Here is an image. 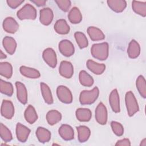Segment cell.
I'll return each mask as SVG.
<instances>
[{"label": "cell", "mask_w": 146, "mask_h": 146, "mask_svg": "<svg viewBox=\"0 0 146 146\" xmlns=\"http://www.w3.org/2000/svg\"><path fill=\"white\" fill-rule=\"evenodd\" d=\"M91 53L94 58L100 60H106L109 54V45L107 42L94 44L91 48Z\"/></svg>", "instance_id": "obj_1"}, {"label": "cell", "mask_w": 146, "mask_h": 146, "mask_svg": "<svg viewBox=\"0 0 146 146\" xmlns=\"http://www.w3.org/2000/svg\"><path fill=\"white\" fill-rule=\"evenodd\" d=\"M99 90L98 87H95L91 90H83L79 96V102L82 105H89L94 103L98 99Z\"/></svg>", "instance_id": "obj_2"}, {"label": "cell", "mask_w": 146, "mask_h": 146, "mask_svg": "<svg viewBox=\"0 0 146 146\" xmlns=\"http://www.w3.org/2000/svg\"><path fill=\"white\" fill-rule=\"evenodd\" d=\"M125 106L128 115L131 117L139 111V107L133 93L129 91L125 94Z\"/></svg>", "instance_id": "obj_3"}, {"label": "cell", "mask_w": 146, "mask_h": 146, "mask_svg": "<svg viewBox=\"0 0 146 146\" xmlns=\"http://www.w3.org/2000/svg\"><path fill=\"white\" fill-rule=\"evenodd\" d=\"M36 10L35 8L29 3L25 5L17 13V16L20 20H34L36 18Z\"/></svg>", "instance_id": "obj_4"}, {"label": "cell", "mask_w": 146, "mask_h": 146, "mask_svg": "<svg viewBox=\"0 0 146 146\" xmlns=\"http://www.w3.org/2000/svg\"><path fill=\"white\" fill-rule=\"evenodd\" d=\"M56 95L59 100L65 104L71 103L73 100L70 89L64 86H59L56 88Z\"/></svg>", "instance_id": "obj_5"}, {"label": "cell", "mask_w": 146, "mask_h": 146, "mask_svg": "<svg viewBox=\"0 0 146 146\" xmlns=\"http://www.w3.org/2000/svg\"><path fill=\"white\" fill-rule=\"evenodd\" d=\"M95 117L96 121L101 124L104 125L107 121V110L106 106L102 102L99 103L95 109Z\"/></svg>", "instance_id": "obj_6"}, {"label": "cell", "mask_w": 146, "mask_h": 146, "mask_svg": "<svg viewBox=\"0 0 146 146\" xmlns=\"http://www.w3.org/2000/svg\"><path fill=\"white\" fill-rule=\"evenodd\" d=\"M42 57L44 61L51 68H55L57 64V57L55 51L50 47L46 48L43 53Z\"/></svg>", "instance_id": "obj_7"}, {"label": "cell", "mask_w": 146, "mask_h": 146, "mask_svg": "<svg viewBox=\"0 0 146 146\" xmlns=\"http://www.w3.org/2000/svg\"><path fill=\"white\" fill-rule=\"evenodd\" d=\"M59 50L60 53L66 56H72L75 52V48L72 43L67 39H63L59 43Z\"/></svg>", "instance_id": "obj_8"}, {"label": "cell", "mask_w": 146, "mask_h": 146, "mask_svg": "<svg viewBox=\"0 0 146 146\" xmlns=\"http://www.w3.org/2000/svg\"><path fill=\"white\" fill-rule=\"evenodd\" d=\"M14 107L13 103L8 100H3L1 108V115L7 119H11L14 115Z\"/></svg>", "instance_id": "obj_9"}, {"label": "cell", "mask_w": 146, "mask_h": 146, "mask_svg": "<svg viewBox=\"0 0 146 146\" xmlns=\"http://www.w3.org/2000/svg\"><path fill=\"white\" fill-rule=\"evenodd\" d=\"M60 75L67 79L71 78L74 74V67L70 62L63 60L60 62L59 68Z\"/></svg>", "instance_id": "obj_10"}, {"label": "cell", "mask_w": 146, "mask_h": 146, "mask_svg": "<svg viewBox=\"0 0 146 146\" xmlns=\"http://www.w3.org/2000/svg\"><path fill=\"white\" fill-rule=\"evenodd\" d=\"M16 136L19 141L25 143L28 139V137L31 132V130L26 126L18 123L16 125Z\"/></svg>", "instance_id": "obj_11"}, {"label": "cell", "mask_w": 146, "mask_h": 146, "mask_svg": "<svg viewBox=\"0 0 146 146\" xmlns=\"http://www.w3.org/2000/svg\"><path fill=\"white\" fill-rule=\"evenodd\" d=\"M53 18V11L50 8L44 7L39 11V21L43 25H49L52 22Z\"/></svg>", "instance_id": "obj_12"}, {"label": "cell", "mask_w": 146, "mask_h": 146, "mask_svg": "<svg viewBox=\"0 0 146 146\" xmlns=\"http://www.w3.org/2000/svg\"><path fill=\"white\" fill-rule=\"evenodd\" d=\"M2 26L3 30L10 34H14L19 29V24L11 17H8L4 19Z\"/></svg>", "instance_id": "obj_13"}, {"label": "cell", "mask_w": 146, "mask_h": 146, "mask_svg": "<svg viewBox=\"0 0 146 146\" xmlns=\"http://www.w3.org/2000/svg\"><path fill=\"white\" fill-rule=\"evenodd\" d=\"M109 103L112 111L115 113L120 111V99L117 89L113 90L109 96Z\"/></svg>", "instance_id": "obj_14"}, {"label": "cell", "mask_w": 146, "mask_h": 146, "mask_svg": "<svg viewBox=\"0 0 146 146\" xmlns=\"http://www.w3.org/2000/svg\"><path fill=\"white\" fill-rule=\"evenodd\" d=\"M17 88V96L18 100L23 104L27 102V91L25 84L20 82H15Z\"/></svg>", "instance_id": "obj_15"}, {"label": "cell", "mask_w": 146, "mask_h": 146, "mask_svg": "<svg viewBox=\"0 0 146 146\" xmlns=\"http://www.w3.org/2000/svg\"><path fill=\"white\" fill-rule=\"evenodd\" d=\"M60 136L64 140H71L74 138V131L71 126L68 124H62L58 130Z\"/></svg>", "instance_id": "obj_16"}, {"label": "cell", "mask_w": 146, "mask_h": 146, "mask_svg": "<svg viewBox=\"0 0 146 146\" xmlns=\"http://www.w3.org/2000/svg\"><path fill=\"white\" fill-rule=\"evenodd\" d=\"M86 66L88 69L96 75H101L106 70V65L103 63H98L91 59L87 61Z\"/></svg>", "instance_id": "obj_17"}, {"label": "cell", "mask_w": 146, "mask_h": 146, "mask_svg": "<svg viewBox=\"0 0 146 146\" xmlns=\"http://www.w3.org/2000/svg\"><path fill=\"white\" fill-rule=\"evenodd\" d=\"M2 44L6 51L10 55H13L17 48V42L11 36H6L3 39Z\"/></svg>", "instance_id": "obj_18"}, {"label": "cell", "mask_w": 146, "mask_h": 146, "mask_svg": "<svg viewBox=\"0 0 146 146\" xmlns=\"http://www.w3.org/2000/svg\"><path fill=\"white\" fill-rule=\"evenodd\" d=\"M109 7L116 13H121L127 7V2L124 0H108L107 1Z\"/></svg>", "instance_id": "obj_19"}, {"label": "cell", "mask_w": 146, "mask_h": 146, "mask_svg": "<svg viewBox=\"0 0 146 146\" xmlns=\"http://www.w3.org/2000/svg\"><path fill=\"white\" fill-rule=\"evenodd\" d=\"M87 33L92 41L102 40L105 38V35L103 31L98 27L90 26L87 29Z\"/></svg>", "instance_id": "obj_20"}, {"label": "cell", "mask_w": 146, "mask_h": 146, "mask_svg": "<svg viewBox=\"0 0 146 146\" xmlns=\"http://www.w3.org/2000/svg\"><path fill=\"white\" fill-rule=\"evenodd\" d=\"M127 54L131 59L137 58L140 54V47L139 44L135 39H132L129 43L127 48Z\"/></svg>", "instance_id": "obj_21"}, {"label": "cell", "mask_w": 146, "mask_h": 146, "mask_svg": "<svg viewBox=\"0 0 146 146\" xmlns=\"http://www.w3.org/2000/svg\"><path fill=\"white\" fill-rule=\"evenodd\" d=\"M54 30L59 34H67L70 30V27L66 21L64 19H60L56 21L54 25Z\"/></svg>", "instance_id": "obj_22"}, {"label": "cell", "mask_w": 146, "mask_h": 146, "mask_svg": "<svg viewBox=\"0 0 146 146\" xmlns=\"http://www.w3.org/2000/svg\"><path fill=\"white\" fill-rule=\"evenodd\" d=\"M19 71L23 76L28 78L37 79L40 76V74L38 70L25 66H21Z\"/></svg>", "instance_id": "obj_23"}, {"label": "cell", "mask_w": 146, "mask_h": 146, "mask_svg": "<svg viewBox=\"0 0 146 146\" xmlns=\"http://www.w3.org/2000/svg\"><path fill=\"white\" fill-rule=\"evenodd\" d=\"M75 115L77 119L80 121L87 122L90 120L92 113L90 110L86 108H79L76 110Z\"/></svg>", "instance_id": "obj_24"}, {"label": "cell", "mask_w": 146, "mask_h": 146, "mask_svg": "<svg viewBox=\"0 0 146 146\" xmlns=\"http://www.w3.org/2000/svg\"><path fill=\"white\" fill-rule=\"evenodd\" d=\"M36 137L40 143H45L51 139V132L48 129L42 127H38L36 131Z\"/></svg>", "instance_id": "obj_25"}, {"label": "cell", "mask_w": 146, "mask_h": 146, "mask_svg": "<svg viewBox=\"0 0 146 146\" xmlns=\"http://www.w3.org/2000/svg\"><path fill=\"white\" fill-rule=\"evenodd\" d=\"M24 116L26 121L29 124H34L38 119V115L32 105H29L24 112Z\"/></svg>", "instance_id": "obj_26"}, {"label": "cell", "mask_w": 146, "mask_h": 146, "mask_svg": "<svg viewBox=\"0 0 146 146\" xmlns=\"http://www.w3.org/2000/svg\"><path fill=\"white\" fill-rule=\"evenodd\" d=\"M78 131V140L80 143H84L87 141L91 135L90 128L85 125H80L76 127Z\"/></svg>", "instance_id": "obj_27"}, {"label": "cell", "mask_w": 146, "mask_h": 146, "mask_svg": "<svg viewBox=\"0 0 146 146\" xmlns=\"http://www.w3.org/2000/svg\"><path fill=\"white\" fill-rule=\"evenodd\" d=\"M41 92L44 102L48 104H51L53 103V98L51 90L48 86L44 83L41 82L40 83Z\"/></svg>", "instance_id": "obj_28"}, {"label": "cell", "mask_w": 146, "mask_h": 146, "mask_svg": "<svg viewBox=\"0 0 146 146\" xmlns=\"http://www.w3.org/2000/svg\"><path fill=\"white\" fill-rule=\"evenodd\" d=\"M62 119V114L57 110H50L46 114V120L50 125H53Z\"/></svg>", "instance_id": "obj_29"}, {"label": "cell", "mask_w": 146, "mask_h": 146, "mask_svg": "<svg viewBox=\"0 0 146 146\" xmlns=\"http://www.w3.org/2000/svg\"><path fill=\"white\" fill-rule=\"evenodd\" d=\"M70 22L73 24H78L82 20V15L79 9L76 7H72L68 14Z\"/></svg>", "instance_id": "obj_30"}, {"label": "cell", "mask_w": 146, "mask_h": 146, "mask_svg": "<svg viewBox=\"0 0 146 146\" xmlns=\"http://www.w3.org/2000/svg\"><path fill=\"white\" fill-rule=\"evenodd\" d=\"M79 79L80 83L85 87H91L94 83L93 78L84 70L80 71Z\"/></svg>", "instance_id": "obj_31"}, {"label": "cell", "mask_w": 146, "mask_h": 146, "mask_svg": "<svg viewBox=\"0 0 146 146\" xmlns=\"http://www.w3.org/2000/svg\"><path fill=\"white\" fill-rule=\"evenodd\" d=\"M133 10L136 14L145 17L146 16V2L133 1L132 2Z\"/></svg>", "instance_id": "obj_32"}, {"label": "cell", "mask_w": 146, "mask_h": 146, "mask_svg": "<svg viewBox=\"0 0 146 146\" xmlns=\"http://www.w3.org/2000/svg\"><path fill=\"white\" fill-rule=\"evenodd\" d=\"M0 74L5 78L10 79L13 75V67L11 64L7 62H1Z\"/></svg>", "instance_id": "obj_33"}, {"label": "cell", "mask_w": 146, "mask_h": 146, "mask_svg": "<svg viewBox=\"0 0 146 146\" xmlns=\"http://www.w3.org/2000/svg\"><path fill=\"white\" fill-rule=\"evenodd\" d=\"M136 88L137 89L140 95L145 99L146 98V82L143 75H139L136 82Z\"/></svg>", "instance_id": "obj_34"}, {"label": "cell", "mask_w": 146, "mask_h": 146, "mask_svg": "<svg viewBox=\"0 0 146 146\" xmlns=\"http://www.w3.org/2000/svg\"><path fill=\"white\" fill-rule=\"evenodd\" d=\"M0 91L2 94L9 96H12L14 91L13 84L1 79L0 80Z\"/></svg>", "instance_id": "obj_35"}, {"label": "cell", "mask_w": 146, "mask_h": 146, "mask_svg": "<svg viewBox=\"0 0 146 146\" xmlns=\"http://www.w3.org/2000/svg\"><path fill=\"white\" fill-rule=\"evenodd\" d=\"M74 36L76 42L79 46L80 48H84L88 46V42L86 35L80 31L75 32L74 34Z\"/></svg>", "instance_id": "obj_36"}, {"label": "cell", "mask_w": 146, "mask_h": 146, "mask_svg": "<svg viewBox=\"0 0 146 146\" xmlns=\"http://www.w3.org/2000/svg\"><path fill=\"white\" fill-rule=\"evenodd\" d=\"M0 135L1 139L6 143L9 142L13 139L10 130L3 123L0 124Z\"/></svg>", "instance_id": "obj_37"}, {"label": "cell", "mask_w": 146, "mask_h": 146, "mask_svg": "<svg viewBox=\"0 0 146 146\" xmlns=\"http://www.w3.org/2000/svg\"><path fill=\"white\" fill-rule=\"evenodd\" d=\"M111 128L113 132L118 136H121L124 133V128L123 126L119 122L112 121L111 123Z\"/></svg>", "instance_id": "obj_38"}, {"label": "cell", "mask_w": 146, "mask_h": 146, "mask_svg": "<svg viewBox=\"0 0 146 146\" xmlns=\"http://www.w3.org/2000/svg\"><path fill=\"white\" fill-rule=\"evenodd\" d=\"M55 2L59 8L64 12L68 11L71 5V2L70 0H55Z\"/></svg>", "instance_id": "obj_39"}, {"label": "cell", "mask_w": 146, "mask_h": 146, "mask_svg": "<svg viewBox=\"0 0 146 146\" xmlns=\"http://www.w3.org/2000/svg\"><path fill=\"white\" fill-rule=\"evenodd\" d=\"M23 2H24L23 0H7L6 1V2L8 6L13 9L18 7Z\"/></svg>", "instance_id": "obj_40"}, {"label": "cell", "mask_w": 146, "mask_h": 146, "mask_svg": "<svg viewBox=\"0 0 146 146\" xmlns=\"http://www.w3.org/2000/svg\"><path fill=\"white\" fill-rule=\"evenodd\" d=\"M115 145H126V146H129L131 145V142L128 139H123L120 140H118L116 143L115 144Z\"/></svg>", "instance_id": "obj_41"}, {"label": "cell", "mask_w": 146, "mask_h": 146, "mask_svg": "<svg viewBox=\"0 0 146 146\" xmlns=\"http://www.w3.org/2000/svg\"><path fill=\"white\" fill-rule=\"evenodd\" d=\"M30 1L33 3H34V4H35L38 7L43 6L45 5V4L46 3V0H31Z\"/></svg>", "instance_id": "obj_42"}, {"label": "cell", "mask_w": 146, "mask_h": 146, "mask_svg": "<svg viewBox=\"0 0 146 146\" xmlns=\"http://www.w3.org/2000/svg\"><path fill=\"white\" fill-rule=\"evenodd\" d=\"M6 55L3 52V51L2 50H1V54H0V58L1 59H5L6 58Z\"/></svg>", "instance_id": "obj_43"}, {"label": "cell", "mask_w": 146, "mask_h": 146, "mask_svg": "<svg viewBox=\"0 0 146 146\" xmlns=\"http://www.w3.org/2000/svg\"><path fill=\"white\" fill-rule=\"evenodd\" d=\"M140 145H142V146H145L146 145V139L145 138L141 141Z\"/></svg>", "instance_id": "obj_44"}]
</instances>
